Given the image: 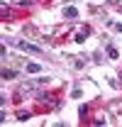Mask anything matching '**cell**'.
<instances>
[{"label": "cell", "mask_w": 122, "mask_h": 127, "mask_svg": "<svg viewBox=\"0 0 122 127\" xmlns=\"http://www.w3.org/2000/svg\"><path fill=\"white\" fill-rule=\"evenodd\" d=\"M17 47L22 49V51H27V54H42V47H34V44L25 42V39H17Z\"/></svg>", "instance_id": "6da1fadb"}, {"label": "cell", "mask_w": 122, "mask_h": 127, "mask_svg": "<svg viewBox=\"0 0 122 127\" xmlns=\"http://www.w3.org/2000/svg\"><path fill=\"white\" fill-rule=\"evenodd\" d=\"M88 34H91L88 27H81V30L76 32V42H86V37H88Z\"/></svg>", "instance_id": "7a4b0ae2"}, {"label": "cell", "mask_w": 122, "mask_h": 127, "mask_svg": "<svg viewBox=\"0 0 122 127\" xmlns=\"http://www.w3.org/2000/svg\"><path fill=\"white\" fill-rule=\"evenodd\" d=\"M63 15L68 17V20H76V17H78V10H76V7H66V10H63Z\"/></svg>", "instance_id": "3957f363"}, {"label": "cell", "mask_w": 122, "mask_h": 127, "mask_svg": "<svg viewBox=\"0 0 122 127\" xmlns=\"http://www.w3.org/2000/svg\"><path fill=\"white\" fill-rule=\"evenodd\" d=\"M0 76H2V78H15L17 73L12 71V68H2V73H0Z\"/></svg>", "instance_id": "277c9868"}, {"label": "cell", "mask_w": 122, "mask_h": 127, "mask_svg": "<svg viewBox=\"0 0 122 127\" xmlns=\"http://www.w3.org/2000/svg\"><path fill=\"white\" fill-rule=\"evenodd\" d=\"M107 56H110V59H117V56H120V54H117V49L112 47V44H107Z\"/></svg>", "instance_id": "5b68a950"}, {"label": "cell", "mask_w": 122, "mask_h": 127, "mask_svg": "<svg viewBox=\"0 0 122 127\" xmlns=\"http://www.w3.org/2000/svg\"><path fill=\"white\" fill-rule=\"evenodd\" d=\"M27 71H30V73H39L42 66H39V64H27Z\"/></svg>", "instance_id": "8992f818"}, {"label": "cell", "mask_w": 122, "mask_h": 127, "mask_svg": "<svg viewBox=\"0 0 122 127\" xmlns=\"http://www.w3.org/2000/svg\"><path fill=\"white\" fill-rule=\"evenodd\" d=\"M17 120H22V122H25V120H30V112H20V115H17Z\"/></svg>", "instance_id": "52a82bcc"}, {"label": "cell", "mask_w": 122, "mask_h": 127, "mask_svg": "<svg viewBox=\"0 0 122 127\" xmlns=\"http://www.w3.org/2000/svg\"><path fill=\"white\" fill-rule=\"evenodd\" d=\"M78 112H81V117H86V115H88V108H86V105H81V108H78Z\"/></svg>", "instance_id": "ba28073f"}, {"label": "cell", "mask_w": 122, "mask_h": 127, "mask_svg": "<svg viewBox=\"0 0 122 127\" xmlns=\"http://www.w3.org/2000/svg\"><path fill=\"white\" fill-rule=\"evenodd\" d=\"M120 83H122V73H120Z\"/></svg>", "instance_id": "9c48e42d"}]
</instances>
